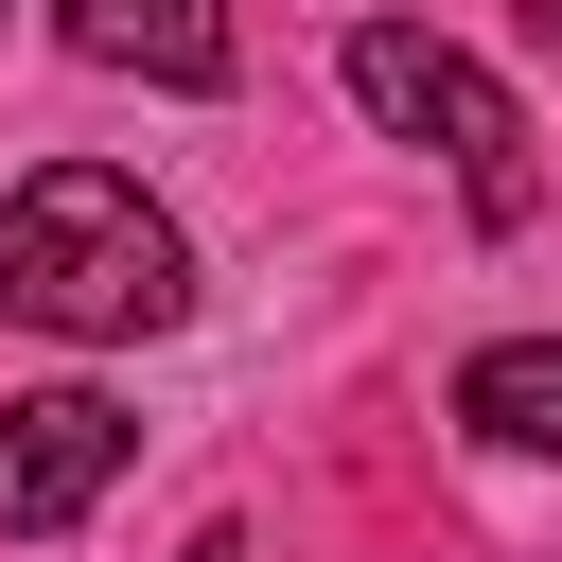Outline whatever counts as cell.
Returning a JSON list of instances; mask_svg holds the SVG:
<instances>
[{
	"label": "cell",
	"mask_w": 562,
	"mask_h": 562,
	"mask_svg": "<svg viewBox=\"0 0 562 562\" xmlns=\"http://www.w3.org/2000/svg\"><path fill=\"white\" fill-rule=\"evenodd\" d=\"M0 316L70 334V351H123V334H176L193 316V246L140 176L105 158H35L0 193Z\"/></svg>",
	"instance_id": "1"
},
{
	"label": "cell",
	"mask_w": 562,
	"mask_h": 562,
	"mask_svg": "<svg viewBox=\"0 0 562 562\" xmlns=\"http://www.w3.org/2000/svg\"><path fill=\"white\" fill-rule=\"evenodd\" d=\"M334 70H351V105L386 123V140H422V158H457V193L509 228L527 211V105L457 53V35H422V18H351L334 35Z\"/></svg>",
	"instance_id": "2"
},
{
	"label": "cell",
	"mask_w": 562,
	"mask_h": 562,
	"mask_svg": "<svg viewBox=\"0 0 562 562\" xmlns=\"http://www.w3.org/2000/svg\"><path fill=\"white\" fill-rule=\"evenodd\" d=\"M123 457H140V422H123L105 386H18V404H0V527H70V509H105Z\"/></svg>",
	"instance_id": "3"
},
{
	"label": "cell",
	"mask_w": 562,
	"mask_h": 562,
	"mask_svg": "<svg viewBox=\"0 0 562 562\" xmlns=\"http://www.w3.org/2000/svg\"><path fill=\"white\" fill-rule=\"evenodd\" d=\"M457 422H474L492 457H562V334H492V351L457 369Z\"/></svg>",
	"instance_id": "5"
},
{
	"label": "cell",
	"mask_w": 562,
	"mask_h": 562,
	"mask_svg": "<svg viewBox=\"0 0 562 562\" xmlns=\"http://www.w3.org/2000/svg\"><path fill=\"white\" fill-rule=\"evenodd\" d=\"M193 562H246V527H193Z\"/></svg>",
	"instance_id": "6"
},
{
	"label": "cell",
	"mask_w": 562,
	"mask_h": 562,
	"mask_svg": "<svg viewBox=\"0 0 562 562\" xmlns=\"http://www.w3.org/2000/svg\"><path fill=\"white\" fill-rule=\"evenodd\" d=\"M88 70H140V88H228V0H53Z\"/></svg>",
	"instance_id": "4"
}]
</instances>
